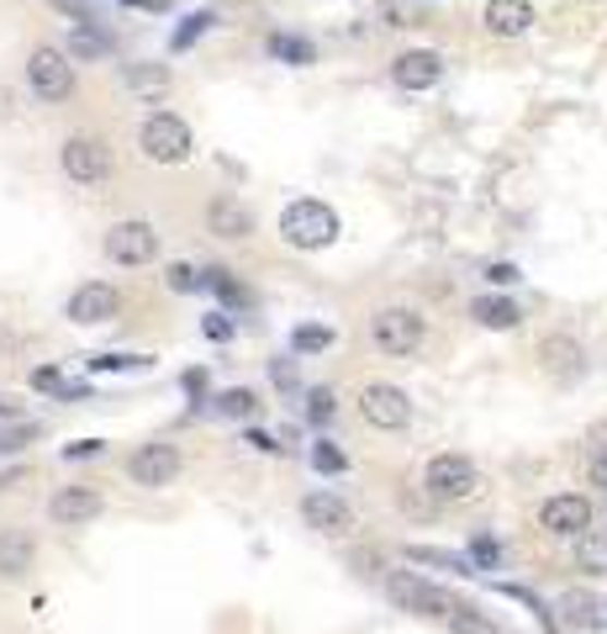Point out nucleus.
Here are the masks:
<instances>
[{
	"label": "nucleus",
	"instance_id": "f257e3e1",
	"mask_svg": "<svg viewBox=\"0 0 607 634\" xmlns=\"http://www.w3.org/2000/svg\"><path fill=\"white\" fill-rule=\"evenodd\" d=\"M280 239L291 248H328L338 239V211L328 202H291V207L280 211Z\"/></svg>",
	"mask_w": 607,
	"mask_h": 634
},
{
	"label": "nucleus",
	"instance_id": "f03ea898",
	"mask_svg": "<svg viewBox=\"0 0 607 634\" xmlns=\"http://www.w3.org/2000/svg\"><path fill=\"white\" fill-rule=\"evenodd\" d=\"M27 85H33L37 101L59 106L74 96V64H69L64 48H53V42H43V48H33L27 53Z\"/></svg>",
	"mask_w": 607,
	"mask_h": 634
},
{
	"label": "nucleus",
	"instance_id": "7ed1b4c3",
	"mask_svg": "<svg viewBox=\"0 0 607 634\" xmlns=\"http://www.w3.org/2000/svg\"><path fill=\"white\" fill-rule=\"evenodd\" d=\"M137 148H143L154 164H185L196 143H191L185 117H174V111H154V117L143 122V133H137Z\"/></svg>",
	"mask_w": 607,
	"mask_h": 634
},
{
	"label": "nucleus",
	"instance_id": "20e7f679",
	"mask_svg": "<svg viewBox=\"0 0 607 634\" xmlns=\"http://www.w3.org/2000/svg\"><path fill=\"white\" fill-rule=\"evenodd\" d=\"M423 317L412 313V307H380V313L371 317V339L380 354H397V359H406V354L423 350Z\"/></svg>",
	"mask_w": 607,
	"mask_h": 634
},
{
	"label": "nucleus",
	"instance_id": "39448f33",
	"mask_svg": "<svg viewBox=\"0 0 607 634\" xmlns=\"http://www.w3.org/2000/svg\"><path fill=\"white\" fill-rule=\"evenodd\" d=\"M386 598L397 602V608H406V613H423V619H449V613L460 608L444 587L412 576V571H391V576H386Z\"/></svg>",
	"mask_w": 607,
	"mask_h": 634
},
{
	"label": "nucleus",
	"instance_id": "423d86ee",
	"mask_svg": "<svg viewBox=\"0 0 607 634\" xmlns=\"http://www.w3.org/2000/svg\"><path fill=\"white\" fill-rule=\"evenodd\" d=\"M423 487H428L434 502H475L481 497V471L465 455H439V460H428Z\"/></svg>",
	"mask_w": 607,
	"mask_h": 634
},
{
	"label": "nucleus",
	"instance_id": "0eeeda50",
	"mask_svg": "<svg viewBox=\"0 0 607 634\" xmlns=\"http://www.w3.org/2000/svg\"><path fill=\"white\" fill-rule=\"evenodd\" d=\"M59 164H64V175L74 180V185H106L111 180V148H106L101 138H90V133H74V138H64V148H59Z\"/></svg>",
	"mask_w": 607,
	"mask_h": 634
},
{
	"label": "nucleus",
	"instance_id": "6e6552de",
	"mask_svg": "<svg viewBox=\"0 0 607 634\" xmlns=\"http://www.w3.org/2000/svg\"><path fill=\"white\" fill-rule=\"evenodd\" d=\"M106 259L111 265H128V270H137V265H154L159 259V233H154V222H111L106 228Z\"/></svg>",
	"mask_w": 607,
	"mask_h": 634
},
{
	"label": "nucleus",
	"instance_id": "1a4fd4ad",
	"mask_svg": "<svg viewBox=\"0 0 607 634\" xmlns=\"http://www.w3.org/2000/svg\"><path fill=\"white\" fill-rule=\"evenodd\" d=\"M360 418L371 423V428H386V434H397L412 423V402H406L402 387H386V381H375V387L360 391Z\"/></svg>",
	"mask_w": 607,
	"mask_h": 634
},
{
	"label": "nucleus",
	"instance_id": "9d476101",
	"mask_svg": "<svg viewBox=\"0 0 607 634\" xmlns=\"http://www.w3.org/2000/svg\"><path fill=\"white\" fill-rule=\"evenodd\" d=\"M180 450L174 444H137L133 455H128V476H133L137 487H148V492H159V487H169L174 476H180Z\"/></svg>",
	"mask_w": 607,
	"mask_h": 634
},
{
	"label": "nucleus",
	"instance_id": "9b49d317",
	"mask_svg": "<svg viewBox=\"0 0 607 634\" xmlns=\"http://www.w3.org/2000/svg\"><path fill=\"white\" fill-rule=\"evenodd\" d=\"M106 513V497L101 487H85V481H74V487H59V492L48 497V519L64 528H80L90 524V519H101Z\"/></svg>",
	"mask_w": 607,
	"mask_h": 634
},
{
	"label": "nucleus",
	"instance_id": "f8f14e48",
	"mask_svg": "<svg viewBox=\"0 0 607 634\" xmlns=\"http://www.w3.org/2000/svg\"><path fill=\"white\" fill-rule=\"evenodd\" d=\"M69 322H80V328H96V322H111V317L122 313V291L106 281H85L74 296H69Z\"/></svg>",
	"mask_w": 607,
	"mask_h": 634
},
{
	"label": "nucleus",
	"instance_id": "ddd939ff",
	"mask_svg": "<svg viewBox=\"0 0 607 634\" xmlns=\"http://www.w3.org/2000/svg\"><path fill=\"white\" fill-rule=\"evenodd\" d=\"M539 524L555 534V539H581L586 528H592V502L586 497H575V492H560V497H549L539 508Z\"/></svg>",
	"mask_w": 607,
	"mask_h": 634
},
{
	"label": "nucleus",
	"instance_id": "4468645a",
	"mask_svg": "<svg viewBox=\"0 0 607 634\" xmlns=\"http://www.w3.org/2000/svg\"><path fill=\"white\" fill-rule=\"evenodd\" d=\"M302 519H306V528L333 534V539L354 534V508H349L343 497H333V492H306L302 497Z\"/></svg>",
	"mask_w": 607,
	"mask_h": 634
},
{
	"label": "nucleus",
	"instance_id": "2eb2a0df",
	"mask_svg": "<svg viewBox=\"0 0 607 634\" xmlns=\"http://www.w3.org/2000/svg\"><path fill=\"white\" fill-rule=\"evenodd\" d=\"M391 74L402 90H434L444 80V59L434 48H406L402 59H391Z\"/></svg>",
	"mask_w": 607,
	"mask_h": 634
},
{
	"label": "nucleus",
	"instance_id": "dca6fc26",
	"mask_svg": "<svg viewBox=\"0 0 607 634\" xmlns=\"http://www.w3.org/2000/svg\"><path fill=\"white\" fill-rule=\"evenodd\" d=\"M206 233H217V239H248L254 233V211L233 202V196H217L211 207H206Z\"/></svg>",
	"mask_w": 607,
	"mask_h": 634
},
{
	"label": "nucleus",
	"instance_id": "f3484780",
	"mask_svg": "<svg viewBox=\"0 0 607 634\" xmlns=\"http://www.w3.org/2000/svg\"><path fill=\"white\" fill-rule=\"evenodd\" d=\"M534 27V5L529 0H491L486 5V33L491 37H523Z\"/></svg>",
	"mask_w": 607,
	"mask_h": 634
},
{
	"label": "nucleus",
	"instance_id": "a211bd4d",
	"mask_svg": "<svg viewBox=\"0 0 607 634\" xmlns=\"http://www.w3.org/2000/svg\"><path fill=\"white\" fill-rule=\"evenodd\" d=\"M539 359L549 365V376H560V381H571V376H581L586 370V354H581V344L575 339H544L539 344Z\"/></svg>",
	"mask_w": 607,
	"mask_h": 634
},
{
	"label": "nucleus",
	"instance_id": "6ab92c4d",
	"mask_svg": "<svg viewBox=\"0 0 607 634\" xmlns=\"http://www.w3.org/2000/svg\"><path fill=\"white\" fill-rule=\"evenodd\" d=\"M33 534H22V528H0V576H27L33 571Z\"/></svg>",
	"mask_w": 607,
	"mask_h": 634
},
{
	"label": "nucleus",
	"instance_id": "aec40b11",
	"mask_svg": "<svg viewBox=\"0 0 607 634\" xmlns=\"http://www.w3.org/2000/svg\"><path fill=\"white\" fill-rule=\"evenodd\" d=\"M122 85L143 101H165L169 96V70L165 64H122Z\"/></svg>",
	"mask_w": 607,
	"mask_h": 634
},
{
	"label": "nucleus",
	"instance_id": "412c9836",
	"mask_svg": "<svg viewBox=\"0 0 607 634\" xmlns=\"http://www.w3.org/2000/svg\"><path fill=\"white\" fill-rule=\"evenodd\" d=\"M471 317L481 322V328H497V333H507V328H518V317H523V313H518L507 296H475Z\"/></svg>",
	"mask_w": 607,
	"mask_h": 634
},
{
	"label": "nucleus",
	"instance_id": "4be33fe9",
	"mask_svg": "<svg viewBox=\"0 0 607 634\" xmlns=\"http://www.w3.org/2000/svg\"><path fill=\"white\" fill-rule=\"evenodd\" d=\"M333 328H328V322H302V328H296V333H291V350L296 354H323V350H333Z\"/></svg>",
	"mask_w": 607,
	"mask_h": 634
},
{
	"label": "nucleus",
	"instance_id": "5701e85b",
	"mask_svg": "<svg viewBox=\"0 0 607 634\" xmlns=\"http://www.w3.org/2000/svg\"><path fill=\"white\" fill-rule=\"evenodd\" d=\"M406 561L412 565H439V571H449V576H465V571H471V561H460V556H449V550H434V545H412Z\"/></svg>",
	"mask_w": 607,
	"mask_h": 634
},
{
	"label": "nucleus",
	"instance_id": "b1692460",
	"mask_svg": "<svg viewBox=\"0 0 607 634\" xmlns=\"http://www.w3.org/2000/svg\"><path fill=\"white\" fill-rule=\"evenodd\" d=\"M202 285H211L228 307H243V302H248V291H243V285L233 281V270H222V265H217V270H202Z\"/></svg>",
	"mask_w": 607,
	"mask_h": 634
},
{
	"label": "nucleus",
	"instance_id": "393cba45",
	"mask_svg": "<svg viewBox=\"0 0 607 634\" xmlns=\"http://www.w3.org/2000/svg\"><path fill=\"white\" fill-rule=\"evenodd\" d=\"M444 624H449V634H502L491 619H486V613H475V608H465V602H460V608H454Z\"/></svg>",
	"mask_w": 607,
	"mask_h": 634
},
{
	"label": "nucleus",
	"instance_id": "a878e982",
	"mask_svg": "<svg viewBox=\"0 0 607 634\" xmlns=\"http://www.w3.org/2000/svg\"><path fill=\"white\" fill-rule=\"evenodd\" d=\"M592 608H597L592 593H566V598H560V619L575 624V630H592Z\"/></svg>",
	"mask_w": 607,
	"mask_h": 634
},
{
	"label": "nucleus",
	"instance_id": "bb28decb",
	"mask_svg": "<svg viewBox=\"0 0 607 634\" xmlns=\"http://www.w3.org/2000/svg\"><path fill=\"white\" fill-rule=\"evenodd\" d=\"M217 413H228V418H254V413H259V397H254V391H243V387H233V391H222V397H217Z\"/></svg>",
	"mask_w": 607,
	"mask_h": 634
},
{
	"label": "nucleus",
	"instance_id": "cd10ccee",
	"mask_svg": "<svg viewBox=\"0 0 607 634\" xmlns=\"http://www.w3.org/2000/svg\"><path fill=\"white\" fill-rule=\"evenodd\" d=\"M106 53H111V42L101 33H90V27H80L69 37V59H106Z\"/></svg>",
	"mask_w": 607,
	"mask_h": 634
},
{
	"label": "nucleus",
	"instance_id": "c85d7f7f",
	"mask_svg": "<svg viewBox=\"0 0 607 634\" xmlns=\"http://www.w3.org/2000/svg\"><path fill=\"white\" fill-rule=\"evenodd\" d=\"M270 53H275V59H291V64H312V42H306V37L275 33L270 37Z\"/></svg>",
	"mask_w": 607,
	"mask_h": 634
},
{
	"label": "nucleus",
	"instance_id": "c756f323",
	"mask_svg": "<svg viewBox=\"0 0 607 634\" xmlns=\"http://www.w3.org/2000/svg\"><path fill=\"white\" fill-rule=\"evenodd\" d=\"M312 471H323V476H338V471H349V460H343V450H338V444L317 439V444H312Z\"/></svg>",
	"mask_w": 607,
	"mask_h": 634
},
{
	"label": "nucleus",
	"instance_id": "7c9ffc66",
	"mask_svg": "<svg viewBox=\"0 0 607 634\" xmlns=\"http://www.w3.org/2000/svg\"><path fill=\"white\" fill-rule=\"evenodd\" d=\"M211 22H217L211 11H196V16H185V22L174 27V37H169V42H174V48H191L202 33H211Z\"/></svg>",
	"mask_w": 607,
	"mask_h": 634
},
{
	"label": "nucleus",
	"instance_id": "2f4dec72",
	"mask_svg": "<svg viewBox=\"0 0 607 634\" xmlns=\"http://www.w3.org/2000/svg\"><path fill=\"white\" fill-rule=\"evenodd\" d=\"M333 391H312V397H306V418L317 423V428H323V423H333Z\"/></svg>",
	"mask_w": 607,
	"mask_h": 634
},
{
	"label": "nucleus",
	"instance_id": "473e14b6",
	"mask_svg": "<svg viewBox=\"0 0 607 634\" xmlns=\"http://www.w3.org/2000/svg\"><path fill=\"white\" fill-rule=\"evenodd\" d=\"M165 285H169V291H180V296H185V291H196V285H202V276H196L191 265H169V270H165Z\"/></svg>",
	"mask_w": 607,
	"mask_h": 634
},
{
	"label": "nucleus",
	"instance_id": "72a5a7b5",
	"mask_svg": "<svg viewBox=\"0 0 607 634\" xmlns=\"http://www.w3.org/2000/svg\"><path fill=\"white\" fill-rule=\"evenodd\" d=\"M137 365H148L143 354H96L90 359V370H137Z\"/></svg>",
	"mask_w": 607,
	"mask_h": 634
},
{
	"label": "nucleus",
	"instance_id": "f704fd0d",
	"mask_svg": "<svg viewBox=\"0 0 607 634\" xmlns=\"http://www.w3.org/2000/svg\"><path fill=\"white\" fill-rule=\"evenodd\" d=\"M575 545H581V550H575V556H581V565H592V571H607V545H597V539H586V534H581Z\"/></svg>",
	"mask_w": 607,
	"mask_h": 634
},
{
	"label": "nucleus",
	"instance_id": "c9c22d12",
	"mask_svg": "<svg viewBox=\"0 0 607 634\" xmlns=\"http://www.w3.org/2000/svg\"><path fill=\"white\" fill-rule=\"evenodd\" d=\"M27 439H37V428H33V423H16V428H5V434H0V455H11V450H22Z\"/></svg>",
	"mask_w": 607,
	"mask_h": 634
},
{
	"label": "nucleus",
	"instance_id": "e433bc0d",
	"mask_svg": "<svg viewBox=\"0 0 607 634\" xmlns=\"http://www.w3.org/2000/svg\"><path fill=\"white\" fill-rule=\"evenodd\" d=\"M471 561L475 565H497L502 561V545H497V539H471Z\"/></svg>",
	"mask_w": 607,
	"mask_h": 634
},
{
	"label": "nucleus",
	"instance_id": "4c0bfd02",
	"mask_svg": "<svg viewBox=\"0 0 607 634\" xmlns=\"http://www.w3.org/2000/svg\"><path fill=\"white\" fill-rule=\"evenodd\" d=\"M96 455H106L101 439H74V444H64V460H96Z\"/></svg>",
	"mask_w": 607,
	"mask_h": 634
},
{
	"label": "nucleus",
	"instance_id": "58836bf2",
	"mask_svg": "<svg viewBox=\"0 0 607 634\" xmlns=\"http://www.w3.org/2000/svg\"><path fill=\"white\" fill-rule=\"evenodd\" d=\"M33 387L37 391H64V376H59V365H37V370H33Z\"/></svg>",
	"mask_w": 607,
	"mask_h": 634
},
{
	"label": "nucleus",
	"instance_id": "ea45409f",
	"mask_svg": "<svg viewBox=\"0 0 607 634\" xmlns=\"http://www.w3.org/2000/svg\"><path fill=\"white\" fill-rule=\"evenodd\" d=\"M202 328H206V339H217V344H222V339H233V322H228L222 313H211Z\"/></svg>",
	"mask_w": 607,
	"mask_h": 634
},
{
	"label": "nucleus",
	"instance_id": "a19ab883",
	"mask_svg": "<svg viewBox=\"0 0 607 634\" xmlns=\"http://www.w3.org/2000/svg\"><path fill=\"white\" fill-rule=\"evenodd\" d=\"M270 381H275V387H296V365H291V359H275Z\"/></svg>",
	"mask_w": 607,
	"mask_h": 634
},
{
	"label": "nucleus",
	"instance_id": "79ce46f5",
	"mask_svg": "<svg viewBox=\"0 0 607 634\" xmlns=\"http://www.w3.org/2000/svg\"><path fill=\"white\" fill-rule=\"evenodd\" d=\"M486 276H491L497 285H512V281H518V265H491Z\"/></svg>",
	"mask_w": 607,
	"mask_h": 634
},
{
	"label": "nucleus",
	"instance_id": "37998d69",
	"mask_svg": "<svg viewBox=\"0 0 607 634\" xmlns=\"http://www.w3.org/2000/svg\"><path fill=\"white\" fill-rule=\"evenodd\" d=\"M185 391H191V397H202V391H206V370H185Z\"/></svg>",
	"mask_w": 607,
	"mask_h": 634
},
{
	"label": "nucleus",
	"instance_id": "c03bdc74",
	"mask_svg": "<svg viewBox=\"0 0 607 634\" xmlns=\"http://www.w3.org/2000/svg\"><path fill=\"white\" fill-rule=\"evenodd\" d=\"M248 444H254V450H265V455H275V450H280V444H275L270 434H259V428H254V434H248Z\"/></svg>",
	"mask_w": 607,
	"mask_h": 634
},
{
	"label": "nucleus",
	"instance_id": "a18cd8bd",
	"mask_svg": "<svg viewBox=\"0 0 607 634\" xmlns=\"http://www.w3.org/2000/svg\"><path fill=\"white\" fill-rule=\"evenodd\" d=\"M0 418H22V402L16 397H0Z\"/></svg>",
	"mask_w": 607,
	"mask_h": 634
},
{
	"label": "nucleus",
	"instance_id": "49530a36",
	"mask_svg": "<svg viewBox=\"0 0 607 634\" xmlns=\"http://www.w3.org/2000/svg\"><path fill=\"white\" fill-rule=\"evenodd\" d=\"M592 630L607 634V602H597V608H592Z\"/></svg>",
	"mask_w": 607,
	"mask_h": 634
},
{
	"label": "nucleus",
	"instance_id": "de8ad7c7",
	"mask_svg": "<svg viewBox=\"0 0 607 634\" xmlns=\"http://www.w3.org/2000/svg\"><path fill=\"white\" fill-rule=\"evenodd\" d=\"M592 481H597V487H607V455L592 465Z\"/></svg>",
	"mask_w": 607,
	"mask_h": 634
},
{
	"label": "nucleus",
	"instance_id": "09e8293b",
	"mask_svg": "<svg viewBox=\"0 0 607 634\" xmlns=\"http://www.w3.org/2000/svg\"><path fill=\"white\" fill-rule=\"evenodd\" d=\"M5 111H16V96H11V90H0V117H5Z\"/></svg>",
	"mask_w": 607,
	"mask_h": 634
}]
</instances>
